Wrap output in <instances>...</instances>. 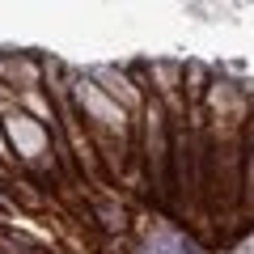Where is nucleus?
Wrapping results in <instances>:
<instances>
[{"mask_svg":"<svg viewBox=\"0 0 254 254\" xmlns=\"http://www.w3.org/2000/svg\"><path fill=\"white\" fill-rule=\"evenodd\" d=\"M0 127H4V140L17 144V153L26 157V161H38V157L47 153V127L38 123V119L21 115V110H9V115L0 119Z\"/></svg>","mask_w":254,"mask_h":254,"instance_id":"1","label":"nucleus"},{"mask_svg":"<svg viewBox=\"0 0 254 254\" xmlns=\"http://www.w3.org/2000/svg\"><path fill=\"white\" fill-rule=\"evenodd\" d=\"M76 98H81V110L93 119V123H102V127H110V131H119V136H123V127H127V110L119 106V102H110L93 81L76 85Z\"/></svg>","mask_w":254,"mask_h":254,"instance_id":"2","label":"nucleus"},{"mask_svg":"<svg viewBox=\"0 0 254 254\" xmlns=\"http://www.w3.org/2000/svg\"><path fill=\"white\" fill-rule=\"evenodd\" d=\"M0 72L9 76V81H17L21 76V89H38V64L34 60H0Z\"/></svg>","mask_w":254,"mask_h":254,"instance_id":"3","label":"nucleus"},{"mask_svg":"<svg viewBox=\"0 0 254 254\" xmlns=\"http://www.w3.org/2000/svg\"><path fill=\"white\" fill-rule=\"evenodd\" d=\"M26 106H30V110H34V115H38V123H43V127H47V123H55L51 106H47V98H43V93H38V89H30V93H26Z\"/></svg>","mask_w":254,"mask_h":254,"instance_id":"4","label":"nucleus"},{"mask_svg":"<svg viewBox=\"0 0 254 254\" xmlns=\"http://www.w3.org/2000/svg\"><path fill=\"white\" fill-rule=\"evenodd\" d=\"M4 148H9V140H4V127H0V165H4V157H9Z\"/></svg>","mask_w":254,"mask_h":254,"instance_id":"5","label":"nucleus"}]
</instances>
